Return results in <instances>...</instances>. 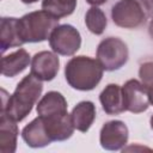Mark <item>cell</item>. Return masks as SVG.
Masks as SVG:
<instances>
[{"mask_svg":"<svg viewBox=\"0 0 153 153\" xmlns=\"http://www.w3.org/2000/svg\"><path fill=\"white\" fill-rule=\"evenodd\" d=\"M106 1L108 0H86V2L90 4V5H92V6H99V5L105 4Z\"/></svg>","mask_w":153,"mask_h":153,"instance_id":"obj_22","label":"cell"},{"mask_svg":"<svg viewBox=\"0 0 153 153\" xmlns=\"http://www.w3.org/2000/svg\"><path fill=\"white\" fill-rule=\"evenodd\" d=\"M129 51L127 44L117 37L103 39L97 48V60L104 71H117L128 61Z\"/></svg>","mask_w":153,"mask_h":153,"instance_id":"obj_4","label":"cell"},{"mask_svg":"<svg viewBox=\"0 0 153 153\" xmlns=\"http://www.w3.org/2000/svg\"><path fill=\"white\" fill-rule=\"evenodd\" d=\"M42 90V80L30 73L20 80L13 94L8 97L7 102L1 104V111H5L17 122L23 121L37 103Z\"/></svg>","mask_w":153,"mask_h":153,"instance_id":"obj_1","label":"cell"},{"mask_svg":"<svg viewBox=\"0 0 153 153\" xmlns=\"http://www.w3.org/2000/svg\"><path fill=\"white\" fill-rule=\"evenodd\" d=\"M122 92H123V99L127 111H130L133 114H140L148 109L151 104L145 86L139 80L136 79L128 80L123 85Z\"/></svg>","mask_w":153,"mask_h":153,"instance_id":"obj_8","label":"cell"},{"mask_svg":"<svg viewBox=\"0 0 153 153\" xmlns=\"http://www.w3.org/2000/svg\"><path fill=\"white\" fill-rule=\"evenodd\" d=\"M19 30L24 43H38L50 38L59 26V18L41 10L26 13L19 18Z\"/></svg>","mask_w":153,"mask_h":153,"instance_id":"obj_3","label":"cell"},{"mask_svg":"<svg viewBox=\"0 0 153 153\" xmlns=\"http://www.w3.org/2000/svg\"><path fill=\"white\" fill-rule=\"evenodd\" d=\"M67 112V100L57 91L47 92L37 104V114L41 117H50Z\"/></svg>","mask_w":153,"mask_h":153,"instance_id":"obj_15","label":"cell"},{"mask_svg":"<svg viewBox=\"0 0 153 153\" xmlns=\"http://www.w3.org/2000/svg\"><path fill=\"white\" fill-rule=\"evenodd\" d=\"M76 7V0H43L42 10L49 12L56 18L71 16Z\"/></svg>","mask_w":153,"mask_h":153,"instance_id":"obj_18","label":"cell"},{"mask_svg":"<svg viewBox=\"0 0 153 153\" xmlns=\"http://www.w3.org/2000/svg\"><path fill=\"white\" fill-rule=\"evenodd\" d=\"M30 63V55L25 49H18L14 53L1 59V74L13 78L22 73Z\"/></svg>","mask_w":153,"mask_h":153,"instance_id":"obj_16","label":"cell"},{"mask_svg":"<svg viewBox=\"0 0 153 153\" xmlns=\"http://www.w3.org/2000/svg\"><path fill=\"white\" fill-rule=\"evenodd\" d=\"M103 71L98 60L80 55L67 62L65 78L71 87L79 91H91L102 80Z\"/></svg>","mask_w":153,"mask_h":153,"instance_id":"obj_2","label":"cell"},{"mask_svg":"<svg viewBox=\"0 0 153 153\" xmlns=\"http://www.w3.org/2000/svg\"><path fill=\"white\" fill-rule=\"evenodd\" d=\"M0 114V152L14 153L19 134L17 121L10 117L5 111H1Z\"/></svg>","mask_w":153,"mask_h":153,"instance_id":"obj_12","label":"cell"},{"mask_svg":"<svg viewBox=\"0 0 153 153\" xmlns=\"http://www.w3.org/2000/svg\"><path fill=\"white\" fill-rule=\"evenodd\" d=\"M99 100L103 110L108 115H118L126 110L122 87L116 84H109L99 94Z\"/></svg>","mask_w":153,"mask_h":153,"instance_id":"obj_14","label":"cell"},{"mask_svg":"<svg viewBox=\"0 0 153 153\" xmlns=\"http://www.w3.org/2000/svg\"><path fill=\"white\" fill-rule=\"evenodd\" d=\"M20 1L24 4H33V2H37L38 0H20Z\"/></svg>","mask_w":153,"mask_h":153,"instance_id":"obj_24","label":"cell"},{"mask_svg":"<svg viewBox=\"0 0 153 153\" xmlns=\"http://www.w3.org/2000/svg\"><path fill=\"white\" fill-rule=\"evenodd\" d=\"M85 24L92 33L102 35L106 27L108 20L100 8H98L97 6H92L85 14Z\"/></svg>","mask_w":153,"mask_h":153,"instance_id":"obj_19","label":"cell"},{"mask_svg":"<svg viewBox=\"0 0 153 153\" xmlns=\"http://www.w3.org/2000/svg\"><path fill=\"white\" fill-rule=\"evenodd\" d=\"M22 137L26 142V145L32 147V148L45 147L53 142L48 135L44 121L41 116L36 117L27 126H25L23 128Z\"/></svg>","mask_w":153,"mask_h":153,"instance_id":"obj_11","label":"cell"},{"mask_svg":"<svg viewBox=\"0 0 153 153\" xmlns=\"http://www.w3.org/2000/svg\"><path fill=\"white\" fill-rule=\"evenodd\" d=\"M139 75L142 81V85L147 91L149 103L153 105V61L143 62L140 66Z\"/></svg>","mask_w":153,"mask_h":153,"instance_id":"obj_20","label":"cell"},{"mask_svg":"<svg viewBox=\"0 0 153 153\" xmlns=\"http://www.w3.org/2000/svg\"><path fill=\"white\" fill-rule=\"evenodd\" d=\"M149 122H151V128L153 129V115L151 116V121H149Z\"/></svg>","mask_w":153,"mask_h":153,"instance_id":"obj_25","label":"cell"},{"mask_svg":"<svg viewBox=\"0 0 153 153\" xmlns=\"http://www.w3.org/2000/svg\"><path fill=\"white\" fill-rule=\"evenodd\" d=\"M60 68V60L55 53L44 50L35 54L31 60V74L42 81L53 80Z\"/></svg>","mask_w":153,"mask_h":153,"instance_id":"obj_9","label":"cell"},{"mask_svg":"<svg viewBox=\"0 0 153 153\" xmlns=\"http://www.w3.org/2000/svg\"><path fill=\"white\" fill-rule=\"evenodd\" d=\"M143 10L147 18H153V0H135Z\"/></svg>","mask_w":153,"mask_h":153,"instance_id":"obj_21","label":"cell"},{"mask_svg":"<svg viewBox=\"0 0 153 153\" xmlns=\"http://www.w3.org/2000/svg\"><path fill=\"white\" fill-rule=\"evenodd\" d=\"M19 19L14 17H2L0 20V39L1 53H5L8 48L20 47L24 41L20 36Z\"/></svg>","mask_w":153,"mask_h":153,"instance_id":"obj_13","label":"cell"},{"mask_svg":"<svg viewBox=\"0 0 153 153\" xmlns=\"http://www.w3.org/2000/svg\"><path fill=\"white\" fill-rule=\"evenodd\" d=\"M114 23L124 29H136L145 24L147 17L135 0H120L111 8Z\"/></svg>","mask_w":153,"mask_h":153,"instance_id":"obj_5","label":"cell"},{"mask_svg":"<svg viewBox=\"0 0 153 153\" xmlns=\"http://www.w3.org/2000/svg\"><path fill=\"white\" fill-rule=\"evenodd\" d=\"M128 127L124 122L114 120L104 123L100 129V146L106 151L122 149L128 141Z\"/></svg>","mask_w":153,"mask_h":153,"instance_id":"obj_7","label":"cell"},{"mask_svg":"<svg viewBox=\"0 0 153 153\" xmlns=\"http://www.w3.org/2000/svg\"><path fill=\"white\" fill-rule=\"evenodd\" d=\"M42 118L51 141H65L72 136L75 129L72 117L68 112Z\"/></svg>","mask_w":153,"mask_h":153,"instance_id":"obj_10","label":"cell"},{"mask_svg":"<svg viewBox=\"0 0 153 153\" xmlns=\"http://www.w3.org/2000/svg\"><path fill=\"white\" fill-rule=\"evenodd\" d=\"M148 33H149L151 38L153 39V18H152V20L149 22V25H148Z\"/></svg>","mask_w":153,"mask_h":153,"instance_id":"obj_23","label":"cell"},{"mask_svg":"<svg viewBox=\"0 0 153 153\" xmlns=\"http://www.w3.org/2000/svg\"><path fill=\"white\" fill-rule=\"evenodd\" d=\"M74 128L81 133H86L96 118V106L90 100L78 103L71 114Z\"/></svg>","mask_w":153,"mask_h":153,"instance_id":"obj_17","label":"cell"},{"mask_svg":"<svg viewBox=\"0 0 153 153\" xmlns=\"http://www.w3.org/2000/svg\"><path fill=\"white\" fill-rule=\"evenodd\" d=\"M49 44L54 53L71 56L79 50L81 45V36L74 26L62 24L53 31L49 38Z\"/></svg>","mask_w":153,"mask_h":153,"instance_id":"obj_6","label":"cell"}]
</instances>
